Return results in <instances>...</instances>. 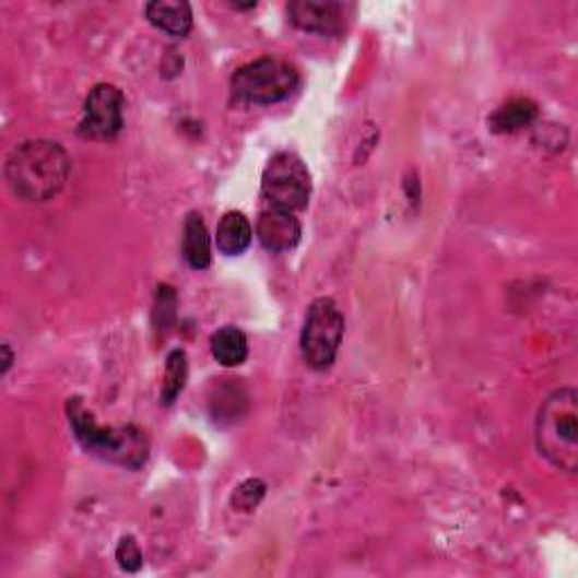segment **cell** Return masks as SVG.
I'll return each mask as SVG.
<instances>
[{"label":"cell","instance_id":"obj_1","mask_svg":"<svg viewBox=\"0 0 578 578\" xmlns=\"http://www.w3.org/2000/svg\"><path fill=\"white\" fill-rule=\"evenodd\" d=\"M68 177H71V158L52 141H25L5 161L8 186L25 201H48L57 197Z\"/></svg>","mask_w":578,"mask_h":578},{"label":"cell","instance_id":"obj_2","mask_svg":"<svg viewBox=\"0 0 578 578\" xmlns=\"http://www.w3.org/2000/svg\"><path fill=\"white\" fill-rule=\"evenodd\" d=\"M68 421H71L78 444L102 461L139 470L150 457V438L141 427H102L80 398L68 402Z\"/></svg>","mask_w":578,"mask_h":578},{"label":"cell","instance_id":"obj_3","mask_svg":"<svg viewBox=\"0 0 578 578\" xmlns=\"http://www.w3.org/2000/svg\"><path fill=\"white\" fill-rule=\"evenodd\" d=\"M535 446L556 470H578V393L558 389L540 404L535 418Z\"/></svg>","mask_w":578,"mask_h":578},{"label":"cell","instance_id":"obj_4","mask_svg":"<svg viewBox=\"0 0 578 578\" xmlns=\"http://www.w3.org/2000/svg\"><path fill=\"white\" fill-rule=\"evenodd\" d=\"M298 86L296 68L279 57H262L237 68L231 89L233 95L249 105H276Z\"/></svg>","mask_w":578,"mask_h":578},{"label":"cell","instance_id":"obj_5","mask_svg":"<svg viewBox=\"0 0 578 578\" xmlns=\"http://www.w3.org/2000/svg\"><path fill=\"white\" fill-rule=\"evenodd\" d=\"M344 315L332 298H317L300 330V355L310 368L326 370L334 364L344 339Z\"/></svg>","mask_w":578,"mask_h":578},{"label":"cell","instance_id":"obj_6","mask_svg":"<svg viewBox=\"0 0 578 578\" xmlns=\"http://www.w3.org/2000/svg\"><path fill=\"white\" fill-rule=\"evenodd\" d=\"M262 194L271 209L300 211L308 207L312 194L310 169L296 154L279 152L271 156L262 173Z\"/></svg>","mask_w":578,"mask_h":578},{"label":"cell","instance_id":"obj_7","mask_svg":"<svg viewBox=\"0 0 578 578\" xmlns=\"http://www.w3.org/2000/svg\"><path fill=\"white\" fill-rule=\"evenodd\" d=\"M125 127V95L114 84H95L84 102L78 133L84 141H114Z\"/></svg>","mask_w":578,"mask_h":578},{"label":"cell","instance_id":"obj_8","mask_svg":"<svg viewBox=\"0 0 578 578\" xmlns=\"http://www.w3.org/2000/svg\"><path fill=\"white\" fill-rule=\"evenodd\" d=\"M290 21L303 32L339 34L346 23V8L334 0H294L287 5Z\"/></svg>","mask_w":578,"mask_h":578},{"label":"cell","instance_id":"obj_9","mask_svg":"<svg viewBox=\"0 0 578 578\" xmlns=\"http://www.w3.org/2000/svg\"><path fill=\"white\" fill-rule=\"evenodd\" d=\"M258 240L271 253H285L292 251L300 243V222L290 211L269 209L258 217Z\"/></svg>","mask_w":578,"mask_h":578},{"label":"cell","instance_id":"obj_10","mask_svg":"<svg viewBox=\"0 0 578 578\" xmlns=\"http://www.w3.org/2000/svg\"><path fill=\"white\" fill-rule=\"evenodd\" d=\"M145 16L169 37H186L192 30V8L184 0H156L145 5Z\"/></svg>","mask_w":578,"mask_h":578},{"label":"cell","instance_id":"obj_11","mask_svg":"<svg viewBox=\"0 0 578 578\" xmlns=\"http://www.w3.org/2000/svg\"><path fill=\"white\" fill-rule=\"evenodd\" d=\"M251 240H253V228H251V222L245 217V213L228 211L220 220L215 245L224 256L245 253L249 249Z\"/></svg>","mask_w":578,"mask_h":578},{"label":"cell","instance_id":"obj_12","mask_svg":"<svg viewBox=\"0 0 578 578\" xmlns=\"http://www.w3.org/2000/svg\"><path fill=\"white\" fill-rule=\"evenodd\" d=\"M184 258L197 271L211 267V235L197 213H190L184 224Z\"/></svg>","mask_w":578,"mask_h":578},{"label":"cell","instance_id":"obj_13","mask_svg":"<svg viewBox=\"0 0 578 578\" xmlns=\"http://www.w3.org/2000/svg\"><path fill=\"white\" fill-rule=\"evenodd\" d=\"M211 351L222 366H240L249 357L247 334L235 326H224L213 334Z\"/></svg>","mask_w":578,"mask_h":578},{"label":"cell","instance_id":"obj_14","mask_svg":"<svg viewBox=\"0 0 578 578\" xmlns=\"http://www.w3.org/2000/svg\"><path fill=\"white\" fill-rule=\"evenodd\" d=\"M535 118H538L535 102L527 97H516L511 102H506L504 107H499L488 122L495 133H514L520 131L522 127H529Z\"/></svg>","mask_w":578,"mask_h":578},{"label":"cell","instance_id":"obj_15","mask_svg":"<svg viewBox=\"0 0 578 578\" xmlns=\"http://www.w3.org/2000/svg\"><path fill=\"white\" fill-rule=\"evenodd\" d=\"M188 380V357L186 351L175 349L173 353L167 355V364H165V382L161 389V402L163 404H173L179 393L184 391Z\"/></svg>","mask_w":578,"mask_h":578},{"label":"cell","instance_id":"obj_16","mask_svg":"<svg viewBox=\"0 0 578 578\" xmlns=\"http://www.w3.org/2000/svg\"><path fill=\"white\" fill-rule=\"evenodd\" d=\"M264 491H267L264 482L260 480H249L240 484L233 493V508H237V511H253V508L262 502Z\"/></svg>","mask_w":578,"mask_h":578},{"label":"cell","instance_id":"obj_17","mask_svg":"<svg viewBox=\"0 0 578 578\" xmlns=\"http://www.w3.org/2000/svg\"><path fill=\"white\" fill-rule=\"evenodd\" d=\"M116 561L125 571H139L143 567V552L135 538L127 535L120 540V545L116 550Z\"/></svg>","mask_w":578,"mask_h":578},{"label":"cell","instance_id":"obj_18","mask_svg":"<svg viewBox=\"0 0 578 578\" xmlns=\"http://www.w3.org/2000/svg\"><path fill=\"white\" fill-rule=\"evenodd\" d=\"M3 373H8L10 370V366H12V359H14V355H12V351H10V346L8 344H3Z\"/></svg>","mask_w":578,"mask_h":578}]
</instances>
